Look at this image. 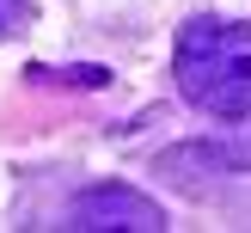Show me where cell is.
Instances as JSON below:
<instances>
[{"instance_id":"cell-4","label":"cell","mask_w":251,"mask_h":233,"mask_svg":"<svg viewBox=\"0 0 251 233\" xmlns=\"http://www.w3.org/2000/svg\"><path fill=\"white\" fill-rule=\"evenodd\" d=\"M25 25H31V0H0V43L19 37Z\"/></svg>"},{"instance_id":"cell-2","label":"cell","mask_w":251,"mask_h":233,"mask_svg":"<svg viewBox=\"0 0 251 233\" xmlns=\"http://www.w3.org/2000/svg\"><path fill=\"white\" fill-rule=\"evenodd\" d=\"M61 227H74V233H159L166 215L135 184H86L80 196H68Z\"/></svg>"},{"instance_id":"cell-1","label":"cell","mask_w":251,"mask_h":233,"mask_svg":"<svg viewBox=\"0 0 251 233\" xmlns=\"http://www.w3.org/2000/svg\"><path fill=\"white\" fill-rule=\"evenodd\" d=\"M172 74L190 110L215 117L227 135L159 154V172L178 178L184 166L202 172H251V25L190 19L172 43Z\"/></svg>"},{"instance_id":"cell-3","label":"cell","mask_w":251,"mask_h":233,"mask_svg":"<svg viewBox=\"0 0 251 233\" xmlns=\"http://www.w3.org/2000/svg\"><path fill=\"white\" fill-rule=\"evenodd\" d=\"M37 86H86V92H98V86H110V68H25Z\"/></svg>"}]
</instances>
